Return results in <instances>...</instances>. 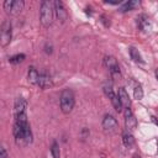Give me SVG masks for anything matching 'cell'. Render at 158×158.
Wrapping results in <instances>:
<instances>
[{"instance_id":"4fadbf2b","label":"cell","mask_w":158,"mask_h":158,"mask_svg":"<svg viewBox=\"0 0 158 158\" xmlns=\"http://www.w3.org/2000/svg\"><path fill=\"white\" fill-rule=\"evenodd\" d=\"M37 85L40 88H42V89H46V88L52 86V79H51V77H48L47 74H40L38 80H37Z\"/></svg>"},{"instance_id":"2e32d148","label":"cell","mask_w":158,"mask_h":158,"mask_svg":"<svg viewBox=\"0 0 158 158\" xmlns=\"http://www.w3.org/2000/svg\"><path fill=\"white\" fill-rule=\"evenodd\" d=\"M139 2L136 1V0H130V1H126V2H122V6L120 7V11L125 12V11H131L133 10L136 6H138Z\"/></svg>"},{"instance_id":"9a60e30c","label":"cell","mask_w":158,"mask_h":158,"mask_svg":"<svg viewBox=\"0 0 158 158\" xmlns=\"http://www.w3.org/2000/svg\"><path fill=\"white\" fill-rule=\"evenodd\" d=\"M122 142H123L125 147H127V148H131L135 144V138H133L132 133L128 130L122 132Z\"/></svg>"},{"instance_id":"cb8c5ba5","label":"cell","mask_w":158,"mask_h":158,"mask_svg":"<svg viewBox=\"0 0 158 158\" xmlns=\"http://www.w3.org/2000/svg\"><path fill=\"white\" fill-rule=\"evenodd\" d=\"M133 158H141V156H139V154H135Z\"/></svg>"},{"instance_id":"7a4b0ae2","label":"cell","mask_w":158,"mask_h":158,"mask_svg":"<svg viewBox=\"0 0 158 158\" xmlns=\"http://www.w3.org/2000/svg\"><path fill=\"white\" fill-rule=\"evenodd\" d=\"M53 15H54V7L51 1H42L41 9H40V21L44 27H49L53 22Z\"/></svg>"},{"instance_id":"ffe728a7","label":"cell","mask_w":158,"mask_h":158,"mask_svg":"<svg viewBox=\"0 0 158 158\" xmlns=\"http://www.w3.org/2000/svg\"><path fill=\"white\" fill-rule=\"evenodd\" d=\"M23 59H25V54H15V56H12V57H10L9 58V62L11 63V64H19V63H21V62H23Z\"/></svg>"},{"instance_id":"ba28073f","label":"cell","mask_w":158,"mask_h":158,"mask_svg":"<svg viewBox=\"0 0 158 158\" xmlns=\"http://www.w3.org/2000/svg\"><path fill=\"white\" fill-rule=\"evenodd\" d=\"M104 63L106 65V68L110 70V73L114 75V77H120V67L117 64V60L115 59V57L112 56H106L104 58Z\"/></svg>"},{"instance_id":"3957f363","label":"cell","mask_w":158,"mask_h":158,"mask_svg":"<svg viewBox=\"0 0 158 158\" xmlns=\"http://www.w3.org/2000/svg\"><path fill=\"white\" fill-rule=\"evenodd\" d=\"M74 94L69 89H64L60 94V110L63 114H69L74 107Z\"/></svg>"},{"instance_id":"277c9868","label":"cell","mask_w":158,"mask_h":158,"mask_svg":"<svg viewBox=\"0 0 158 158\" xmlns=\"http://www.w3.org/2000/svg\"><path fill=\"white\" fill-rule=\"evenodd\" d=\"M11 23L9 20H5L1 25V30H0V43L1 47H6L10 41H11Z\"/></svg>"},{"instance_id":"6da1fadb","label":"cell","mask_w":158,"mask_h":158,"mask_svg":"<svg viewBox=\"0 0 158 158\" xmlns=\"http://www.w3.org/2000/svg\"><path fill=\"white\" fill-rule=\"evenodd\" d=\"M14 136L17 144L26 146L32 142V132L27 121L26 112L15 115V123H14Z\"/></svg>"},{"instance_id":"9c48e42d","label":"cell","mask_w":158,"mask_h":158,"mask_svg":"<svg viewBox=\"0 0 158 158\" xmlns=\"http://www.w3.org/2000/svg\"><path fill=\"white\" fill-rule=\"evenodd\" d=\"M104 90H105V94L109 96V99H110V101H111L112 106L115 107V110H116L117 112L122 111V105H121V101H120L118 96H117V95L114 93V90H112L110 86H105V88H104Z\"/></svg>"},{"instance_id":"7c38bea8","label":"cell","mask_w":158,"mask_h":158,"mask_svg":"<svg viewBox=\"0 0 158 158\" xmlns=\"http://www.w3.org/2000/svg\"><path fill=\"white\" fill-rule=\"evenodd\" d=\"M120 101H121V105L122 107H130L131 105V100H130V96H128V93L126 91L125 88H120L118 89V94H117Z\"/></svg>"},{"instance_id":"e0dca14e","label":"cell","mask_w":158,"mask_h":158,"mask_svg":"<svg viewBox=\"0 0 158 158\" xmlns=\"http://www.w3.org/2000/svg\"><path fill=\"white\" fill-rule=\"evenodd\" d=\"M38 77H40V73L37 72V69L35 67H30L28 68V81L31 84H37Z\"/></svg>"},{"instance_id":"603a6c76","label":"cell","mask_w":158,"mask_h":158,"mask_svg":"<svg viewBox=\"0 0 158 158\" xmlns=\"http://www.w3.org/2000/svg\"><path fill=\"white\" fill-rule=\"evenodd\" d=\"M152 120H153V122H154L156 125H158V118H157V117H154V116H152Z\"/></svg>"},{"instance_id":"52a82bcc","label":"cell","mask_w":158,"mask_h":158,"mask_svg":"<svg viewBox=\"0 0 158 158\" xmlns=\"http://www.w3.org/2000/svg\"><path fill=\"white\" fill-rule=\"evenodd\" d=\"M53 7H54V15H56V17H57L62 23L65 22L67 17H68V12H67V10H65L63 2L59 1V0H56V1L53 2Z\"/></svg>"},{"instance_id":"44dd1931","label":"cell","mask_w":158,"mask_h":158,"mask_svg":"<svg viewBox=\"0 0 158 158\" xmlns=\"http://www.w3.org/2000/svg\"><path fill=\"white\" fill-rule=\"evenodd\" d=\"M51 153H52L53 158H59V157H60V149H59V146H58L57 142H53V143H52Z\"/></svg>"},{"instance_id":"d6986e66","label":"cell","mask_w":158,"mask_h":158,"mask_svg":"<svg viewBox=\"0 0 158 158\" xmlns=\"http://www.w3.org/2000/svg\"><path fill=\"white\" fill-rule=\"evenodd\" d=\"M133 95H135V99L137 100H141L143 98V89L141 86V84L136 83L135 84V88H133Z\"/></svg>"},{"instance_id":"5bb4252c","label":"cell","mask_w":158,"mask_h":158,"mask_svg":"<svg viewBox=\"0 0 158 158\" xmlns=\"http://www.w3.org/2000/svg\"><path fill=\"white\" fill-rule=\"evenodd\" d=\"M26 106H27V102L23 98H17L15 100V115L17 114H21V112H26Z\"/></svg>"},{"instance_id":"d4e9b609","label":"cell","mask_w":158,"mask_h":158,"mask_svg":"<svg viewBox=\"0 0 158 158\" xmlns=\"http://www.w3.org/2000/svg\"><path fill=\"white\" fill-rule=\"evenodd\" d=\"M156 78H157V79H158V69H157V70H156Z\"/></svg>"},{"instance_id":"ac0fdd59","label":"cell","mask_w":158,"mask_h":158,"mask_svg":"<svg viewBox=\"0 0 158 158\" xmlns=\"http://www.w3.org/2000/svg\"><path fill=\"white\" fill-rule=\"evenodd\" d=\"M130 56H131V59H132L133 62H136V63H143L139 52H138L135 47H131V48H130Z\"/></svg>"},{"instance_id":"7402d4cb","label":"cell","mask_w":158,"mask_h":158,"mask_svg":"<svg viewBox=\"0 0 158 158\" xmlns=\"http://www.w3.org/2000/svg\"><path fill=\"white\" fill-rule=\"evenodd\" d=\"M1 156H0V158H7V154H6V151H5V148L4 147H1Z\"/></svg>"},{"instance_id":"5b68a950","label":"cell","mask_w":158,"mask_h":158,"mask_svg":"<svg viewBox=\"0 0 158 158\" xmlns=\"http://www.w3.org/2000/svg\"><path fill=\"white\" fill-rule=\"evenodd\" d=\"M23 9V1L22 0H6L4 2V10L7 14L17 15Z\"/></svg>"},{"instance_id":"8992f818","label":"cell","mask_w":158,"mask_h":158,"mask_svg":"<svg viewBox=\"0 0 158 158\" xmlns=\"http://www.w3.org/2000/svg\"><path fill=\"white\" fill-rule=\"evenodd\" d=\"M102 128L105 132H109V133H114L116 132L117 130V121L116 118L110 115V114H106L102 118Z\"/></svg>"},{"instance_id":"8fae6325","label":"cell","mask_w":158,"mask_h":158,"mask_svg":"<svg viewBox=\"0 0 158 158\" xmlns=\"http://www.w3.org/2000/svg\"><path fill=\"white\" fill-rule=\"evenodd\" d=\"M137 25H138L139 30L143 31V32H148L151 30V27H152L149 17L147 15H144V14H142V15H139L137 17Z\"/></svg>"},{"instance_id":"30bf717a","label":"cell","mask_w":158,"mask_h":158,"mask_svg":"<svg viewBox=\"0 0 158 158\" xmlns=\"http://www.w3.org/2000/svg\"><path fill=\"white\" fill-rule=\"evenodd\" d=\"M123 115H125V125H126V128L128 131L135 130L136 126H137V120H136L133 112L131 111V109L130 107H125Z\"/></svg>"}]
</instances>
